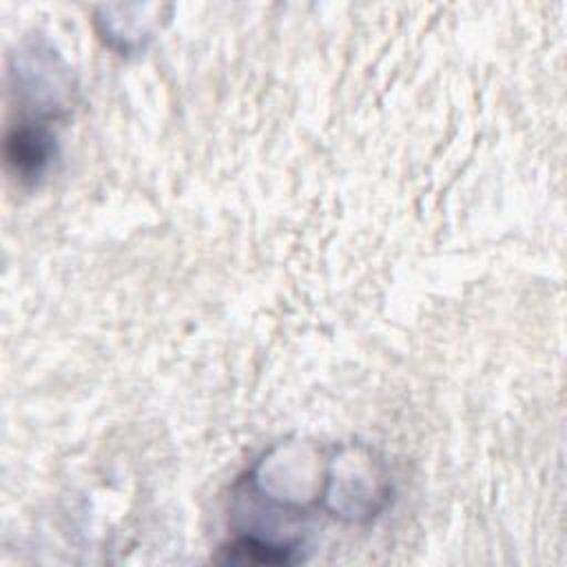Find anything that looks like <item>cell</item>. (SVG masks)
<instances>
[{"instance_id":"cell-1","label":"cell","mask_w":567,"mask_h":567,"mask_svg":"<svg viewBox=\"0 0 567 567\" xmlns=\"http://www.w3.org/2000/svg\"><path fill=\"white\" fill-rule=\"evenodd\" d=\"M53 142L47 128L20 126L7 137V162L20 177H38L53 155Z\"/></svg>"}]
</instances>
